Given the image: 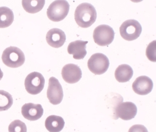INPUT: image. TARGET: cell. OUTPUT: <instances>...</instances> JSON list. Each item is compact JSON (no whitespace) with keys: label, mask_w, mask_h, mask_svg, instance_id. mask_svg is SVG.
Instances as JSON below:
<instances>
[{"label":"cell","mask_w":156,"mask_h":132,"mask_svg":"<svg viewBox=\"0 0 156 132\" xmlns=\"http://www.w3.org/2000/svg\"><path fill=\"white\" fill-rule=\"evenodd\" d=\"M97 11L90 3H83L77 6L74 12V20L77 25L83 28H89L95 22Z\"/></svg>","instance_id":"obj_1"},{"label":"cell","mask_w":156,"mask_h":132,"mask_svg":"<svg viewBox=\"0 0 156 132\" xmlns=\"http://www.w3.org/2000/svg\"><path fill=\"white\" fill-rule=\"evenodd\" d=\"M2 62L9 68H18L25 62V55L19 48L9 46L4 50L2 56Z\"/></svg>","instance_id":"obj_2"},{"label":"cell","mask_w":156,"mask_h":132,"mask_svg":"<svg viewBox=\"0 0 156 132\" xmlns=\"http://www.w3.org/2000/svg\"><path fill=\"white\" fill-rule=\"evenodd\" d=\"M70 5L64 0L54 1L47 9V16L52 22H60L67 16L69 12Z\"/></svg>","instance_id":"obj_3"},{"label":"cell","mask_w":156,"mask_h":132,"mask_svg":"<svg viewBox=\"0 0 156 132\" xmlns=\"http://www.w3.org/2000/svg\"><path fill=\"white\" fill-rule=\"evenodd\" d=\"M141 25L135 20H128L120 26L119 32L122 38L127 41H133L141 35Z\"/></svg>","instance_id":"obj_4"},{"label":"cell","mask_w":156,"mask_h":132,"mask_svg":"<svg viewBox=\"0 0 156 132\" xmlns=\"http://www.w3.org/2000/svg\"><path fill=\"white\" fill-rule=\"evenodd\" d=\"M87 65L91 73L100 75L107 72L109 67V60L103 54L96 53L90 56Z\"/></svg>","instance_id":"obj_5"},{"label":"cell","mask_w":156,"mask_h":132,"mask_svg":"<svg viewBox=\"0 0 156 132\" xmlns=\"http://www.w3.org/2000/svg\"><path fill=\"white\" fill-rule=\"evenodd\" d=\"M115 37V32L111 26L108 25H100L94 29L93 39L97 45L101 46L109 45L113 42Z\"/></svg>","instance_id":"obj_6"},{"label":"cell","mask_w":156,"mask_h":132,"mask_svg":"<svg viewBox=\"0 0 156 132\" xmlns=\"http://www.w3.org/2000/svg\"><path fill=\"white\" fill-rule=\"evenodd\" d=\"M25 88L29 94L38 95L42 92L45 84V79L38 72L30 73L25 79Z\"/></svg>","instance_id":"obj_7"},{"label":"cell","mask_w":156,"mask_h":132,"mask_svg":"<svg viewBox=\"0 0 156 132\" xmlns=\"http://www.w3.org/2000/svg\"><path fill=\"white\" fill-rule=\"evenodd\" d=\"M63 90L61 84L55 77H50L47 89V97L53 105L60 104L63 99Z\"/></svg>","instance_id":"obj_8"},{"label":"cell","mask_w":156,"mask_h":132,"mask_svg":"<svg viewBox=\"0 0 156 132\" xmlns=\"http://www.w3.org/2000/svg\"><path fill=\"white\" fill-rule=\"evenodd\" d=\"M137 108L132 102H123L118 104L115 108V115L117 118L119 117L125 121L131 120L136 116Z\"/></svg>","instance_id":"obj_9"},{"label":"cell","mask_w":156,"mask_h":132,"mask_svg":"<svg viewBox=\"0 0 156 132\" xmlns=\"http://www.w3.org/2000/svg\"><path fill=\"white\" fill-rule=\"evenodd\" d=\"M62 77L64 81L69 84H74L82 78V71L80 68L74 64H68L62 69Z\"/></svg>","instance_id":"obj_10"},{"label":"cell","mask_w":156,"mask_h":132,"mask_svg":"<svg viewBox=\"0 0 156 132\" xmlns=\"http://www.w3.org/2000/svg\"><path fill=\"white\" fill-rule=\"evenodd\" d=\"M153 81L147 76H141L135 80L132 88L135 93L140 95H146L153 89Z\"/></svg>","instance_id":"obj_11"},{"label":"cell","mask_w":156,"mask_h":132,"mask_svg":"<svg viewBox=\"0 0 156 132\" xmlns=\"http://www.w3.org/2000/svg\"><path fill=\"white\" fill-rule=\"evenodd\" d=\"M44 109L40 104L26 103L22 107V114L25 119L29 121H36L43 116Z\"/></svg>","instance_id":"obj_12"},{"label":"cell","mask_w":156,"mask_h":132,"mask_svg":"<svg viewBox=\"0 0 156 132\" xmlns=\"http://www.w3.org/2000/svg\"><path fill=\"white\" fill-rule=\"evenodd\" d=\"M46 42L53 48H58L64 45L66 41V34L62 30L52 28L46 34Z\"/></svg>","instance_id":"obj_13"},{"label":"cell","mask_w":156,"mask_h":132,"mask_svg":"<svg viewBox=\"0 0 156 132\" xmlns=\"http://www.w3.org/2000/svg\"><path fill=\"white\" fill-rule=\"evenodd\" d=\"M88 41L83 40H76L70 42L68 46V52L73 56V58L76 60L83 59L87 55V44Z\"/></svg>","instance_id":"obj_14"},{"label":"cell","mask_w":156,"mask_h":132,"mask_svg":"<svg viewBox=\"0 0 156 132\" xmlns=\"http://www.w3.org/2000/svg\"><path fill=\"white\" fill-rule=\"evenodd\" d=\"M64 120L60 116H50L46 118L45 127L49 132H60L64 127Z\"/></svg>","instance_id":"obj_15"},{"label":"cell","mask_w":156,"mask_h":132,"mask_svg":"<svg viewBox=\"0 0 156 132\" xmlns=\"http://www.w3.org/2000/svg\"><path fill=\"white\" fill-rule=\"evenodd\" d=\"M133 75V70L128 65H121L115 70V79L119 83H126L129 81Z\"/></svg>","instance_id":"obj_16"},{"label":"cell","mask_w":156,"mask_h":132,"mask_svg":"<svg viewBox=\"0 0 156 132\" xmlns=\"http://www.w3.org/2000/svg\"><path fill=\"white\" fill-rule=\"evenodd\" d=\"M14 15L11 9L7 7H0V28H8L12 24Z\"/></svg>","instance_id":"obj_17"},{"label":"cell","mask_w":156,"mask_h":132,"mask_svg":"<svg viewBox=\"0 0 156 132\" xmlns=\"http://www.w3.org/2000/svg\"><path fill=\"white\" fill-rule=\"evenodd\" d=\"M22 6L25 11L30 13H36L41 11L45 4L44 0H23Z\"/></svg>","instance_id":"obj_18"},{"label":"cell","mask_w":156,"mask_h":132,"mask_svg":"<svg viewBox=\"0 0 156 132\" xmlns=\"http://www.w3.org/2000/svg\"><path fill=\"white\" fill-rule=\"evenodd\" d=\"M13 105L12 96L5 91L0 90V111L9 109Z\"/></svg>","instance_id":"obj_19"},{"label":"cell","mask_w":156,"mask_h":132,"mask_svg":"<svg viewBox=\"0 0 156 132\" xmlns=\"http://www.w3.org/2000/svg\"><path fill=\"white\" fill-rule=\"evenodd\" d=\"M8 131L9 132H27V127L23 121L17 120L9 124Z\"/></svg>","instance_id":"obj_20"},{"label":"cell","mask_w":156,"mask_h":132,"mask_svg":"<svg viewBox=\"0 0 156 132\" xmlns=\"http://www.w3.org/2000/svg\"><path fill=\"white\" fill-rule=\"evenodd\" d=\"M155 40L151 42L148 45L146 50V55L147 59L152 62H155Z\"/></svg>","instance_id":"obj_21"},{"label":"cell","mask_w":156,"mask_h":132,"mask_svg":"<svg viewBox=\"0 0 156 132\" xmlns=\"http://www.w3.org/2000/svg\"><path fill=\"white\" fill-rule=\"evenodd\" d=\"M128 132H148V131L143 125L137 124L131 127Z\"/></svg>","instance_id":"obj_22"},{"label":"cell","mask_w":156,"mask_h":132,"mask_svg":"<svg viewBox=\"0 0 156 132\" xmlns=\"http://www.w3.org/2000/svg\"><path fill=\"white\" fill-rule=\"evenodd\" d=\"M3 73L1 70V68H0V80H2V79L3 78Z\"/></svg>","instance_id":"obj_23"}]
</instances>
